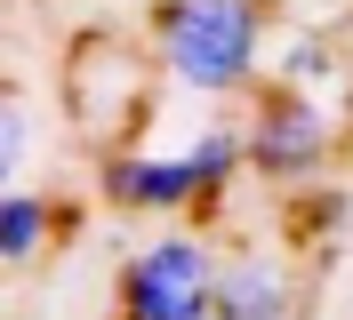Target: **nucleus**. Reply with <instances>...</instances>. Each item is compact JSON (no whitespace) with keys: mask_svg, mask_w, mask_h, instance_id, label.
<instances>
[{"mask_svg":"<svg viewBox=\"0 0 353 320\" xmlns=\"http://www.w3.org/2000/svg\"><path fill=\"white\" fill-rule=\"evenodd\" d=\"M217 256L193 233H161L121 264V320H209L217 304Z\"/></svg>","mask_w":353,"mask_h":320,"instance_id":"nucleus-3","label":"nucleus"},{"mask_svg":"<svg viewBox=\"0 0 353 320\" xmlns=\"http://www.w3.org/2000/svg\"><path fill=\"white\" fill-rule=\"evenodd\" d=\"M209 320H297V280H289L273 256H233L217 273Z\"/></svg>","mask_w":353,"mask_h":320,"instance_id":"nucleus-5","label":"nucleus"},{"mask_svg":"<svg viewBox=\"0 0 353 320\" xmlns=\"http://www.w3.org/2000/svg\"><path fill=\"white\" fill-rule=\"evenodd\" d=\"M321 81H330V48H321V41H289V56H281V88L313 96Z\"/></svg>","mask_w":353,"mask_h":320,"instance_id":"nucleus-7","label":"nucleus"},{"mask_svg":"<svg viewBox=\"0 0 353 320\" xmlns=\"http://www.w3.org/2000/svg\"><path fill=\"white\" fill-rule=\"evenodd\" d=\"M161 72L193 96H233L265 56V8L257 0H161L153 17Z\"/></svg>","mask_w":353,"mask_h":320,"instance_id":"nucleus-1","label":"nucleus"},{"mask_svg":"<svg viewBox=\"0 0 353 320\" xmlns=\"http://www.w3.org/2000/svg\"><path fill=\"white\" fill-rule=\"evenodd\" d=\"M48 233H57L48 200H41V192H17V184H8V200H0V256H8V264H32V256L48 248Z\"/></svg>","mask_w":353,"mask_h":320,"instance_id":"nucleus-6","label":"nucleus"},{"mask_svg":"<svg viewBox=\"0 0 353 320\" xmlns=\"http://www.w3.org/2000/svg\"><path fill=\"white\" fill-rule=\"evenodd\" d=\"M241 160L249 145L225 128H209L185 152H121V160H105V200H121V209H209Z\"/></svg>","mask_w":353,"mask_h":320,"instance_id":"nucleus-2","label":"nucleus"},{"mask_svg":"<svg viewBox=\"0 0 353 320\" xmlns=\"http://www.w3.org/2000/svg\"><path fill=\"white\" fill-rule=\"evenodd\" d=\"M249 169L257 176H281V184H297V176L321 169V152H330V112L313 105V96H297V88H281V96H265V112L249 120Z\"/></svg>","mask_w":353,"mask_h":320,"instance_id":"nucleus-4","label":"nucleus"}]
</instances>
